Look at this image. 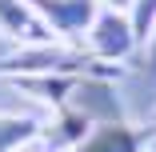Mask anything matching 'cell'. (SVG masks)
Here are the masks:
<instances>
[{
	"instance_id": "obj_2",
	"label": "cell",
	"mask_w": 156,
	"mask_h": 152,
	"mask_svg": "<svg viewBox=\"0 0 156 152\" xmlns=\"http://www.w3.org/2000/svg\"><path fill=\"white\" fill-rule=\"evenodd\" d=\"M36 16L48 24L52 40H84L96 20V0H32Z\"/></svg>"
},
{
	"instance_id": "obj_3",
	"label": "cell",
	"mask_w": 156,
	"mask_h": 152,
	"mask_svg": "<svg viewBox=\"0 0 156 152\" xmlns=\"http://www.w3.org/2000/svg\"><path fill=\"white\" fill-rule=\"evenodd\" d=\"M0 36L16 40L20 48L52 44V32H48V24L36 16L32 0H0Z\"/></svg>"
},
{
	"instance_id": "obj_4",
	"label": "cell",
	"mask_w": 156,
	"mask_h": 152,
	"mask_svg": "<svg viewBox=\"0 0 156 152\" xmlns=\"http://www.w3.org/2000/svg\"><path fill=\"white\" fill-rule=\"evenodd\" d=\"M148 140H152V132L132 128L124 120H112V124H96L76 144V152H140Z\"/></svg>"
},
{
	"instance_id": "obj_5",
	"label": "cell",
	"mask_w": 156,
	"mask_h": 152,
	"mask_svg": "<svg viewBox=\"0 0 156 152\" xmlns=\"http://www.w3.org/2000/svg\"><path fill=\"white\" fill-rule=\"evenodd\" d=\"M36 136H40V120L36 116H4L0 112V152H20Z\"/></svg>"
},
{
	"instance_id": "obj_1",
	"label": "cell",
	"mask_w": 156,
	"mask_h": 152,
	"mask_svg": "<svg viewBox=\"0 0 156 152\" xmlns=\"http://www.w3.org/2000/svg\"><path fill=\"white\" fill-rule=\"evenodd\" d=\"M132 48H136V32H132L128 12L100 8L96 20H92V28H88V56L100 60V64L120 68V60H128Z\"/></svg>"
},
{
	"instance_id": "obj_7",
	"label": "cell",
	"mask_w": 156,
	"mask_h": 152,
	"mask_svg": "<svg viewBox=\"0 0 156 152\" xmlns=\"http://www.w3.org/2000/svg\"><path fill=\"white\" fill-rule=\"evenodd\" d=\"M140 88H144V96L156 104V28H152V36L144 44V68H140Z\"/></svg>"
},
{
	"instance_id": "obj_6",
	"label": "cell",
	"mask_w": 156,
	"mask_h": 152,
	"mask_svg": "<svg viewBox=\"0 0 156 152\" xmlns=\"http://www.w3.org/2000/svg\"><path fill=\"white\" fill-rule=\"evenodd\" d=\"M128 20H132L136 44H148L152 28H156V0H132V8H128Z\"/></svg>"
},
{
	"instance_id": "obj_8",
	"label": "cell",
	"mask_w": 156,
	"mask_h": 152,
	"mask_svg": "<svg viewBox=\"0 0 156 152\" xmlns=\"http://www.w3.org/2000/svg\"><path fill=\"white\" fill-rule=\"evenodd\" d=\"M104 4L116 8V12H128V8H132V0H104Z\"/></svg>"
}]
</instances>
